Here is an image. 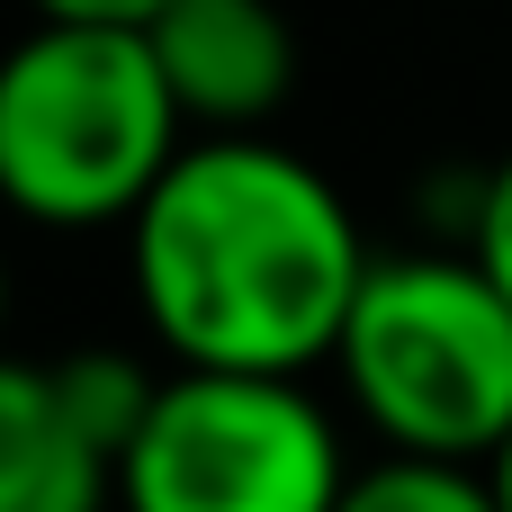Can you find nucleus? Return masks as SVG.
I'll return each instance as SVG.
<instances>
[{
  "instance_id": "7ed1b4c3",
  "label": "nucleus",
  "mask_w": 512,
  "mask_h": 512,
  "mask_svg": "<svg viewBox=\"0 0 512 512\" xmlns=\"http://www.w3.org/2000/svg\"><path fill=\"white\" fill-rule=\"evenodd\" d=\"M333 378L378 450L495 468L512 441V297L468 243L396 252L369 270Z\"/></svg>"
},
{
  "instance_id": "f257e3e1",
  "label": "nucleus",
  "mask_w": 512,
  "mask_h": 512,
  "mask_svg": "<svg viewBox=\"0 0 512 512\" xmlns=\"http://www.w3.org/2000/svg\"><path fill=\"white\" fill-rule=\"evenodd\" d=\"M369 270L360 216L279 135H189L126 225V279L171 369H333Z\"/></svg>"
},
{
  "instance_id": "6e6552de",
  "label": "nucleus",
  "mask_w": 512,
  "mask_h": 512,
  "mask_svg": "<svg viewBox=\"0 0 512 512\" xmlns=\"http://www.w3.org/2000/svg\"><path fill=\"white\" fill-rule=\"evenodd\" d=\"M468 252L486 261V279L512 297V153L477 180V207H468Z\"/></svg>"
},
{
  "instance_id": "39448f33",
  "label": "nucleus",
  "mask_w": 512,
  "mask_h": 512,
  "mask_svg": "<svg viewBox=\"0 0 512 512\" xmlns=\"http://www.w3.org/2000/svg\"><path fill=\"white\" fill-rule=\"evenodd\" d=\"M162 369L135 351H54L0 369V512H117L126 441Z\"/></svg>"
},
{
  "instance_id": "f03ea898",
  "label": "nucleus",
  "mask_w": 512,
  "mask_h": 512,
  "mask_svg": "<svg viewBox=\"0 0 512 512\" xmlns=\"http://www.w3.org/2000/svg\"><path fill=\"white\" fill-rule=\"evenodd\" d=\"M189 153V117L144 27L36 18L0 63V189L27 225H135L162 171Z\"/></svg>"
},
{
  "instance_id": "9d476101",
  "label": "nucleus",
  "mask_w": 512,
  "mask_h": 512,
  "mask_svg": "<svg viewBox=\"0 0 512 512\" xmlns=\"http://www.w3.org/2000/svg\"><path fill=\"white\" fill-rule=\"evenodd\" d=\"M495 495H504V512H512V441H504V459H495Z\"/></svg>"
},
{
  "instance_id": "20e7f679",
  "label": "nucleus",
  "mask_w": 512,
  "mask_h": 512,
  "mask_svg": "<svg viewBox=\"0 0 512 512\" xmlns=\"http://www.w3.org/2000/svg\"><path fill=\"white\" fill-rule=\"evenodd\" d=\"M351 450L306 378L162 369L126 441L117 512H342Z\"/></svg>"
},
{
  "instance_id": "1a4fd4ad",
  "label": "nucleus",
  "mask_w": 512,
  "mask_h": 512,
  "mask_svg": "<svg viewBox=\"0 0 512 512\" xmlns=\"http://www.w3.org/2000/svg\"><path fill=\"white\" fill-rule=\"evenodd\" d=\"M36 18H117V27H144L153 9H171V0H27Z\"/></svg>"
},
{
  "instance_id": "0eeeda50",
  "label": "nucleus",
  "mask_w": 512,
  "mask_h": 512,
  "mask_svg": "<svg viewBox=\"0 0 512 512\" xmlns=\"http://www.w3.org/2000/svg\"><path fill=\"white\" fill-rule=\"evenodd\" d=\"M342 512H504L495 495V468H459V459H360L351 486H342Z\"/></svg>"
},
{
  "instance_id": "423d86ee",
  "label": "nucleus",
  "mask_w": 512,
  "mask_h": 512,
  "mask_svg": "<svg viewBox=\"0 0 512 512\" xmlns=\"http://www.w3.org/2000/svg\"><path fill=\"white\" fill-rule=\"evenodd\" d=\"M144 36L189 135H270L297 90V27L279 0H171L144 18Z\"/></svg>"
}]
</instances>
